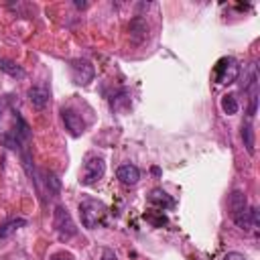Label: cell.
Masks as SVG:
<instances>
[{
    "instance_id": "14",
    "label": "cell",
    "mask_w": 260,
    "mask_h": 260,
    "mask_svg": "<svg viewBox=\"0 0 260 260\" xmlns=\"http://www.w3.org/2000/svg\"><path fill=\"white\" fill-rule=\"evenodd\" d=\"M221 110H223V114H228V116L238 114L240 104H238V100H236L234 93H225V95L221 98Z\"/></svg>"
},
{
    "instance_id": "10",
    "label": "cell",
    "mask_w": 260,
    "mask_h": 260,
    "mask_svg": "<svg viewBox=\"0 0 260 260\" xmlns=\"http://www.w3.org/2000/svg\"><path fill=\"white\" fill-rule=\"evenodd\" d=\"M116 177H118L120 183H124V185H136L138 179H140V171H138L134 165H122V167L116 171Z\"/></svg>"
},
{
    "instance_id": "18",
    "label": "cell",
    "mask_w": 260,
    "mask_h": 260,
    "mask_svg": "<svg viewBox=\"0 0 260 260\" xmlns=\"http://www.w3.org/2000/svg\"><path fill=\"white\" fill-rule=\"evenodd\" d=\"M221 260H246V258H244V254H240V252H228Z\"/></svg>"
},
{
    "instance_id": "9",
    "label": "cell",
    "mask_w": 260,
    "mask_h": 260,
    "mask_svg": "<svg viewBox=\"0 0 260 260\" xmlns=\"http://www.w3.org/2000/svg\"><path fill=\"white\" fill-rule=\"evenodd\" d=\"M28 102L32 104V108L43 110V108L49 104V91H47V87H43V85H32V87L28 89Z\"/></svg>"
},
{
    "instance_id": "5",
    "label": "cell",
    "mask_w": 260,
    "mask_h": 260,
    "mask_svg": "<svg viewBox=\"0 0 260 260\" xmlns=\"http://www.w3.org/2000/svg\"><path fill=\"white\" fill-rule=\"evenodd\" d=\"M240 75V63L234 57H221L215 65V83L219 85H230L238 79Z\"/></svg>"
},
{
    "instance_id": "4",
    "label": "cell",
    "mask_w": 260,
    "mask_h": 260,
    "mask_svg": "<svg viewBox=\"0 0 260 260\" xmlns=\"http://www.w3.org/2000/svg\"><path fill=\"white\" fill-rule=\"evenodd\" d=\"M106 173V162L102 156L98 154H87L85 156V162H83V171H81V177H79V183L81 185H95Z\"/></svg>"
},
{
    "instance_id": "16",
    "label": "cell",
    "mask_w": 260,
    "mask_h": 260,
    "mask_svg": "<svg viewBox=\"0 0 260 260\" xmlns=\"http://www.w3.org/2000/svg\"><path fill=\"white\" fill-rule=\"evenodd\" d=\"M45 183H47V187L51 189V193H53V195H59L61 183H59V179H57L53 173H45Z\"/></svg>"
},
{
    "instance_id": "3",
    "label": "cell",
    "mask_w": 260,
    "mask_h": 260,
    "mask_svg": "<svg viewBox=\"0 0 260 260\" xmlns=\"http://www.w3.org/2000/svg\"><path fill=\"white\" fill-rule=\"evenodd\" d=\"M53 228H55L57 238H59L61 242H67V240H71V238L77 234V228H75V223H73L69 211H67L63 205H57L55 211H53Z\"/></svg>"
},
{
    "instance_id": "15",
    "label": "cell",
    "mask_w": 260,
    "mask_h": 260,
    "mask_svg": "<svg viewBox=\"0 0 260 260\" xmlns=\"http://www.w3.org/2000/svg\"><path fill=\"white\" fill-rule=\"evenodd\" d=\"M242 140H244L248 154H254V130L250 124H242Z\"/></svg>"
},
{
    "instance_id": "2",
    "label": "cell",
    "mask_w": 260,
    "mask_h": 260,
    "mask_svg": "<svg viewBox=\"0 0 260 260\" xmlns=\"http://www.w3.org/2000/svg\"><path fill=\"white\" fill-rule=\"evenodd\" d=\"M106 213H108V207L98 199H83L79 203V215H81L83 228H89V230L98 228L104 221Z\"/></svg>"
},
{
    "instance_id": "8",
    "label": "cell",
    "mask_w": 260,
    "mask_h": 260,
    "mask_svg": "<svg viewBox=\"0 0 260 260\" xmlns=\"http://www.w3.org/2000/svg\"><path fill=\"white\" fill-rule=\"evenodd\" d=\"M244 91L248 93L250 98V108H248V116H254L256 114V106H258V75L256 71L252 69V75L248 79V85L244 87Z\"/></svg>"
},
{
    "instance_id": "6",
    "label": "cell",
    "mask_w": 260,
    "mask_h": 260,
    "mask_svg": "<svg viewBox=\"0 0 260 260\" xmlns=\"http://www.w3.org/2000/svg\"><path fill=\"white\" fill-rule=\"evenodd\" d=\"M93 73L95 71H93V65L89 61H85V59H73L71 61V77L75 83H79V85L89 83L93 79Z\"/></svg>"
},
{
    "instance_id": "7",
    "label": "cell",
    "mask_w": 260,
    "mask_h": 260,
    "mask_svg": "<svg viewBox=\"0 0 260 260\" xmlns=\"http://www.w3.org/2000/svg\"><path fill=\"white\" fill-rule=\"evenodd\" d=\"M61 118H63L65 128H67L73 136L83 134V130H85V122L81 120V116H79L75 110H71V108H63V110H61Z\"/></svg>"
},
{
    "instance_id": "19",
    "label": "cell",
    "mask_w": 260,
    "mask_h": 260,
    "mask_svg": "<svg viewBox=\"0 0 260 260\" xmlns=\"http://www.w3.org/2000/svg\"><path fill=\"white\" fill-rule=\"evenodd\" d=\"M102 260H118V258H116V254H114L112 250H108V248H106V250L102 252Z\"/></svg>"
},
{
    "instance_id": "17",
    "label": "cell",
    "mask_w": 260,
    "mask_h": 260,
    "mask_svg": "<svg viewBox=\"0 0 260 260\" xmlns=\"http://www.w3.org/2000/svg\"><path fill=\"white\" fill-rule=\"evenodd\" d=\"M51 260H73V256L69 252H55L51 256Z\"/></svg>"
},
{
    "instance_id": "13",
    "label": "cell",
    "mask_w": 260,
    "mask_h": 260,
    "mask_svg": "<svg viewBox=\"0 0 260 260\" xmlns=\"http://www.w3.org/2000/svg\"><path fill=\"white\" fill-rule=\"evenodd\" d=\"M0 69L4 71V73H8L10 77H24V69L18 65V63H14V61H10V59H0Z\"/></svg>"
},
{
    "instance_id": "12",
    "label": "cell",
    "mask_w": 260,
    "mask_h": 260,
    "mask_svg": "<svg viewBox=\"0 0 260 260\" xmlns=\"http://www.w3.org/2000/svg\"><path fill=\"white\" fill-rule=\"evenodd\" d=\"M26 225V219H22V217H14V219H8L6 223H2L0 225V238H10L14 232H18L20 228H24Z\"/></svg>"
},
{
    "instance_id": "1",
    "label": "cell",
    "mask_w": 260,
    "mask_h": 260,
    "mask_svg": "<svg viewBox=\"0 0 260 260\" xmlns=\"http://www.w3.org/2000/svg\"><path fill=\"white\" fill-rule=\"evenodd\" d=\"M230 215H232L234 223L240 230H244V232H252L254 230L252 207L248 205V199H246L244 191H234L230 195Z\"/></svg>"
},
{
    "instance_id": "11",
    "label": "cell",
    "mask_w": 260,
    "mask_h": 260,
    "mask_svg": "<svg viewBox=\"0 0 260 260\" xmlns=\"http://www.w3.org/2000/svg\"><path fill=\"white\" fill-rule=\"evenodd\" d=\"M148 201H150L152 205H158L160 209H171V207H175V199L169 197L162 189H152L150 195H148Z\"/></svg>"
}]
</instances>
